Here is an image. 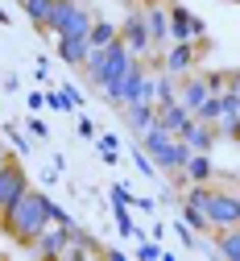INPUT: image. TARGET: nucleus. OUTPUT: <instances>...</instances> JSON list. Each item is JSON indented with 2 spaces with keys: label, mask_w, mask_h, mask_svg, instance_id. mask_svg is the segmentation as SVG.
<instances>
[{
  "label": "nucleus",
  "mask_w": 240,
  "mask_h": 261,
  "mask_svg": "<svg viewBox=\"0 0 240 261\" xmlns=\"http://www.w3.org/2000/svg\"><path fill=\"white\" fill-rule=\"evenodd\" d=\"M25 187H29V174H25L21 162L9 153V162L0 166V220L9 216V207L21 199V191H25Z\"/></svg>",
  "instance_id": "nucleus-8"
},
{
  "label": "nucleus",
  "mask_w": 240,
  "mask_h": 261,
  "mask_svg": "<svg viewBox=\"0 0 240 261\" xmlns=\"http://www.w3.org/2000/svg\"><path fill=\"white\" fill-rule=\"evenodd\" d=\"M25 133H29L33 141H46V137H50V128H46V120H38V116L29 112V124H25Z\"/></svg>",
  "instance_id": "nucleus-27"
},
{
  "label": "nucleus",
  "mask_w": 240,
  "mask_h": 261,
  "mask_svg": "<svg viewBox=\"0 0 240 261\" xmlns=\"http://www.w3.org/2000/svg\"><path fill=\"white\" fill-rule=\"evenodd\" d=\"M203 207H207V220H211V232L216 228H240V182L220 174L211 182H203Z\"/></svg>",
  "instance_id": "nucleus-2"
},
{
  "label": "nucleus",
  "mask_w": 240,
  "mask_h": 261,
  "mask_svg": "<svg viewBox=\"0 0 240 261\" xmlns=\"http://www.w3.org/2000/svg\"><path fill=\"white\" fill-rule=\"evenodd\" d=\"M145 25H149V42H153V50L166 54V46H170V13L162 9V0H157V5H145Z\"/></svg>",
  "instance_id": "nucleus-16"
},
{
  "label": "nucleus",
  "mask_w": 240,
  "mask_h": 261,
  "mask_svg": "<svg viewBox=\"0 0 240 261\" xmlns=\"http://www.w3.org/2000/svg\"><path fill=\"white\" fill-rule=\"evenodd\" d=\"M211 128H216V137H232V141H236V128H240V95H236L232 87H228V91H216Z\"/></svg>",
  "instance_id": "nucleus-9"
},
{
  "label": "nucleus",
  "mask_w": 240,
  "mask_h": 261,
  "mask_svg": "<svg viewBox=\"0 0 240 261\" xmlns=\"http://www.w3.org/2000/svg\"><path fill=\"white\" fill-rule=\"evenodd\" d=\"M120 42L137 54V58H145L153 54V42H149V25H145V13H128L124 25H120Z\"/></svg>",
  "instance_id": "nucleus-13"
},
{
  "label": "nucleus",
  "mask_w": 240,
  "mask_h": 261,
  "mask_svg": "<svg viewBox=\"0 0 240 261\" xmlns=\"http://www.w3.org/2000/svg\"><path fill=\"white\" fill-rule=\"evenodd\" d=\"M108 195H112V203H124V207L137 199V195H128V182H112V191H108Z\"/></svg>",
  "instance_id": "nucleus-30"
},
{
  "label": "nucleus",
  "mask_w": 240,
  "mask_h": 261,
  "mask_svg": "<svg viewBox=\"0 0 240 261\" xmlns=\"http://www.w3.org/2000/svg\"><path fill=\"white\" fill-rule=\"evenodd\" d=\"M99 158H104L108 162V166H116V162H120V141H116V133H99Z\"/></svg>",
  "instance_id": "nucleus-25"
},
{
  "label": "nucleus",
  "mask_w": 240,
  "mask_h": 261,
  "mask_svg": "<svg viewBox=\"0 0 240 261\" xmlns=\"http://www.w3.org/2000/svg\"><path fill=\"white\" fill-rule=\"evenodd\" d=\"M46 108H54V112H71V104H66L62 87H58V91H46Z\"/></svg>",
  "instance_id": "nucleus-29"
},
{
  "label": "nucleus",
  "mask_w": 240,
  "mask_h": 261,
  "mask_svg": "<svg viewBox=\"0 0 240 261\" xmlns=\"http://www.w3.org/2000/svg\"><path fill=\"white\" fill-rule=\"evenodd\" d=\"M145 75H149V67H145L141 58H132L128 67L116 75V83L104 87V95H108L116 108H128V104H137V100H145Z\"/></svg>",
  "instance_id": "nucleus-6"
},
{
  "label": "nucleus",
  "mask_w": 240,
  "mask_h": 261,
  "mask_svg": "<svg viewBox=\"0 0 240 261\" xmlns=\"http://www.w3.org/2000/svg\"><path fill=\"white\" fill-rule=\"evenodd\" d=\"M178 141H182L191 153H211V145H216V128H211L207 120L191 116V120L178 128Z\"/></svg>",
  "instance_id": "nucleus-14"
},
{
  "label": "nucleus",
  "mask_w": 240,
  "mask_h": 261,
  "mask_svg": "<svg viewBox=\"0 0 240 261\" xmlns=\"http://www.w3.org/2000/svg\"><path fill=\"white\" fill-rule=\"evenodd\" d=\"M191 120V112L178 104V100H170V104H157V124L166 128V133H178V128Z\"/></svg>",
  "instance_id": "nucleus-19"
},
{
  "label": "nucleus",
  "mask_w": 240,
  "mask_h": 261,
  "mask_svg": "<svg viewBox=\"0 0 240 261\" xmlns=\"http://www.w3.org/2000/svg\"><path fill=\"white\" fill-rule=\"evenodd\" d=\"M137 54L116 38L112 46H104V50H87V62H83V71H87V79L99 87V91H104V87H112L116 83V75L128 67V62H132Z\"/></svg>",
  "instance_id": "nucleus-4"
},
{
  "label": "nucleus",
  "mask_w": 240,
  "mask_h": 261,
  "mask_svg": "<svg viewBox=\"0 0 240 261\" xmlns=\"http://www.w3.org/2000/svg\"><path fill=\"white\" fill-rule=\"evenodd\" d=\"M5 162H9V145H5V141H0V166H5Z\"/></svg>",
  "instance_id": "nucleus-36"
},
{
  "label": "nucleus",
  "mask_w": 240,
  "mask_h": 261,
  "mask_svg": "<svg viewBox=\"0 0 240 261\" xmlns=\"http://www.w3.org/2000/svg\"><path fill=\"white\" fill-rule=\"evenodd\" d=\"M141 149L153 158V166L166 170V174H178V170H182V162H186V153H191V149L178 141V133H166L157 120L141 133Z\"/></svg>",
  "instance_id": "nucleus-3"
},
{
  "label": "nucleus",
  "mask_w": 240,
  "mask_h": 261,
  "mask_svg": "<svg viewBox=\"0 0 240 261\" xmlns=\"http://www.w3.org/2000/svg\"><path fill=\"white\" fill-rule=\"evenodd\" d=\"M79 133H83V137H95V124H91V120H87V116H83V120H79Z\"/></svg>",
  "instance_id": "nucleus-34"
},
{
  "label": "nucleus",
  "mask_w": 240,
  "mask_h": 261,
  "mask_svg": "<svg viewBox=\"0 0 240 261\" xmlns=\"http://www.w3.org/2000/svg\"><path fill=\"white\" fill-rule=\"evenodd\" d=\"M137 257H141V261H157L162 257V245L157 241H141V245H137Z\"/></svg>",
  "instance_id": "nucleus-28"
},
{
  "label": "nucleus",
  "mask_w": 240,
  "mask_h": 261,
  "mask_svg": "<svg viewBox=\"0 0 240 261\" xmlns=\"http://www.w3.org/2000/svg\"><path fill=\"white\" fill-rule=\"evenodd\" d=\"M116 38H120V25H112V21H104V17H95L91 29H87V50H104V46H112Z\"/></svg>",
  "instance_id": "nucleus-18"
},
{
  "label": "nucleus",
  "mask_w": 240,
  "mask_h": 261,
  "mask_svg": "<svg viewBox=\"0 0 240 261\" xmlns=\"http://www.w3.org/2000/svg\"><path fill=\"white\" fill-rule=\"evenodd\" d=\"M211 95H216V91H211V83H207V75H203V71H199V75H195V71L182 75V83H178V104H182L191 116H199L203 108H207Z\"/></svg>",
  "instance_id": "nucleus-10"
},
{
  "label": "nucleus",
  "mask_w": 240,
  "mask_h": 261,
  "mask_svg": "<svg viewBox=\"0 0 240 261\" xmlns=\"http://www.w3.org/2000/svg\"><path fill=\"white\" fill-rule=\"evenodd\" d=\"M203 42H170V50L162 54V67L170 71V75H186V71H195V62L203 58Z\"/></svg>",
  "instance_id": "nucleus-11"
},
{
  "label": "nucleus",
  "mask_w": 240,
  "mask_h": 261,
  "mask_svg": "<svg viewBox=\"0 0 240 261\" xmlns=\"http://www.w3.org/2000/svg\"><path fill=\"white\" fill-rule=\"evenodd\" d=\"M50 207H54V199H50L46 191L25 187V191H21V199L9 207V216L0 220V228H5V232H9L17 245H25V249H29L33 241H38V232L50 224Z\"/></svg>",
  "instance_id": "nucleus-1"
},
{
  "label": "nucleus",
  "mask_w": 240,
  "mask_h": 261,
  "mask_svg": "<svg viewBox=\"0 0 240 261\" xmlns=\"http://www.w3.org/2000/svg\"><path fill=\"white\" fill-rule=\"evenodd\" d=\"M25 104H29V112L46 108V91H29V95H25Z\"/></svg>",
  "instance_id": "nucleus-32"
},
{
  "label": "nucleus",
  "mask_w": 240,
  "mask_h": 261,
  "mask_svg": "<svg viewBox=\"0 0 240 261\" xmlns=\"http://www.w3.org/2000/svg\"><path fill=\"white\" fill-rule=\"evenodd\" d=\"M5 137H9V141H13L17 149H21V153H25L29 145H33V137H29V133H21V128H17V124H5Z\"/></svg>",
  "instance_id": "nucleus-26"
},
{
  "label": "nucleus",
  "mask_w": 240,
  "mask_h": 261,
  "mask_svg": "<svg viewBox=\"0 0 240 261\" xmlns=\"http://www.w3.org/2000/svg\"><path fill=\"white\" fill-rule=\"evenodd\" d=\"M25 5V17L38 25V29H46V21H50V9H54V0H21Z\"/></svg>",
  "instance_id": "nucleus-22"
},
{
  "label": "nucleus",
  "mask_w": 240,
  "mask_h": 261,
  "mask_svg": "<svg viewBox=\"0 0 240 261\" xmlns=\"http://www.w3.org/2000/svg\"><path fill=\"white\" fill-rule=\"evenodd\" d=\"M236 141H240V128H236Z\"/></svg>",
  "instance_id": "nucleus-38"
},
{
  "label": "nucleus",
  "mask_w": 240,
  "mask_h": 261,
  "mask_svg": "<svg viewBox=\"0 0 240 261\" xmlns=\"http://www.w3.org/2000/svg\"><path fill=\"white\" fill-rule=\"evenodd\" d=\"M228 87H232V91L240 95V71H228Z\"/></svg>",
  "instance_id": "nucleus-35"
},
{
  "label": "nucleus",
  "mask_w": 240,
  "mask_h": 261,
  "mask_svg": "<svg viewBox=\"0 0 240 261\" xmlns=\"http://www.w3.org/2000/svg\"><path fill=\"white\" fill-rule=\"evenodd\" d=\"M141 5H157V0H141Z\"/></svg>",
  "instance_id": "nucleus-37"
},
{
  "label": "nucleus",
  "mask_w": 240,
  "mask_h": 261,
  "mask_svg": "<svg viewBox=\"0 0 240 261\" xmlns=\"http://www.w3.org/2000/svg\"><path fill=\"white\" fill-rule=\"evenodd\" d=\"M178 182H211L216 178V162H211V153H186V162H182V170L174 174Z\"/></svg>",
  "instance_id": "nucleus-15"
},
{
  "label": "nucleus",
  "mask_w": 240,
  "mask_h": 261,
  "mask_svg": "<svg viewBox=\"0 0 240 261\" xmlns=\"http://www.w3.org/2000/svg\"><path fill=\"white\" fill-rule=\"evenodd\" d=\"M95 253H104V245H95L83 228L75 232V241H71V249H66V257H95Z\"/></svg>",
  "instance_id": "nucleus-23"
},
{
  "label": "nucleus",
  "mask_w": 240,
  "mask_h": 261,
  "mask_svg": "<svg viewBox=\"0 0 240 261\" xmlns=\"http://www.w3.org/2000/svg\"><path fill=\"white\" fill-rule=\"evenodd\" d=\"M120 112H124V120H128V128H132V133H145V128L157 120V104H149V100H137V104L120 108Z\"/></svg>",
  "instance_id": "nucleus-17"
},
{
  "label": "nucleus",
  "mask_w": 240,
  "mask_h": 261,
  "mask_svg": "<svg viewBox=\"0 0 240 261\" xmlns=\"http://www.w3.org/2000/svg\"><path fill=\"white\" fill-rule=\"evenodd\" d=\"M91 9L79 5V0H54V9H50V21L46 29L54 38H87V29H91Z\"/></svg>",
  "instance_id": "nucleus-5"
},
{
  "label": "nucleus",
  "mask_w": 240,
  "mask_h": 261,
  "mask_svg": "<svg viewBox=\"0 0 240 261\" xmlns=\"http://www.w3.org/2000/svg\"><path fill=\"white\" fill-rule=\"evenodd\" d=\"M58 58L66 67H83L87 62V38H58Z\"/></svg>",
  "instance_id": "nucleus-20"
},
{
  "label": "nucleus",
  "mask_w": 240,
  "mask_h": 261,
  "mask_svg": "<svg viewBox=\"0 0 240 261\" xmlns=\"http://www.w3.org/2000/svg\"><path fill=\"white\" fill-rule=\"evenodd\" d=\"M62 95H66V104H71V112H75V108L83 104V95H79V87H71V83L62 87Z\"/></svg>",
  "instance_id": "nucleus-33"
},
{
  "label": "nucleus",
  "mask_w": 240,
  "mask_h": 261,
  "mask_svg": "<svg viewBox=\"0 0 240 261\" xmlns=\"http://www.w3.org/2000/svg\"><path fill=\"white\" fill-rule=\"evenodd\" d=\"M170 13V42H203V25L191 9H182V5H170L166 9Z\"/></svg>",
  "instance_id": "nucleus-12"
},
{
  "label": "nucleus",
  "mask_w": 240,
  "mask_h": 261,
  "mask_svg": "<svg viewBox=\"0 0 240 261\" xmlns=\"http://www.w3.org/2000/svg\"><path fill=\"white\" fill-rule=\"evenodd\" d=\"M112 212H116V228H120V237H128V241H141V228L132 224L128 207H124V203H112Z\"/></svg>",
  "instance_id": "nucleus-24"
},
{
  "label": "nucleus",
  "mask_w": 240,
  "mask_h": 261,
  "mask_svg": "<svg viewBox=\"0 0 240 261\" xmlns=\"http://www.w3.org/2000/svg\"><path fill=\"white\" fill-rule=\"evenodd\" d=\"M211 83V91H228V71H203Z\"/></svg>",
  "instance_id": "nucleus-31"
},
{
  "label": "nucleus",
  "mask_w": 240,
  "mask_h": 261,
  "mask_svg": "<svg viewBox=\"0 0 240 261\" xmlns=\"http://www.w3.org/2000/svg\"><path fill=\"white\" fill-rule=\"evenodd\" d=\"M75 232H79V224H58V220H50L29 249H33V253H42V257H66V249H71Z\"/></svg>",
  "instance_id": "nucleus-7"
},
{
  "label": "nucleus",
  "mask_w": 240,
  "mask_h": 261,
  "mask_svg": "<svg viewBox=\"0 0 240 261\" xmlns=\"http://www.w3.org/2000/svg\"><path fill=\"white\" fill-rule=\"evenodd\" d=\"M216 253L228 261H240V228H216Z\"/></svg>",
  "instance_id": "nucleus-21"
}]
</instances>
